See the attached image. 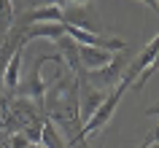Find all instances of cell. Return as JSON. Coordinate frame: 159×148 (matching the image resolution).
<instances>
[{"instance_id":"obj_1","label":"cell","mask_w":159,"mask_h":148,"mask_svg":"<svg viewBox=\"0 0 159 148\" xmlns=\"http://www.w3.org/2000/svg\"><path fill=\"white\" fill-rule=\"evenodd\" d=\"M135 78H138V73L135 70H129L127 67L124 70V75L119 78V83L113 86V89L105 94V100L100 102V108L94 110V116L89 119V121L84 124V129H81V135H84V140L89 137V135H94V132H100V129H105L108 127V121L113 119V113H116V108H119V102H121V97H124V92L129 89L135 83Z\"/></svg>"},{"instance_id":"obj_2","label":"cell","mask_w":159,"mask_h":148,"mask_svg":"<svg viewBox=\"0 0 159 148\" xmlns=\"http://www.w3.org/2000/svg\"><path fill=\"white\" fill-rule=\"evenodd\" d=\"M62 25L67 27H78L84 33H97L102 35L100 30V19L92 11V6H62Z\"/></svg>"},{"instance_id":"obj_3","label":"cell","mask_w":159,"mask_h":148,"mask_svg":"<svg viewBox=\"0 0 159 148\" xmlns=\"http://www.w3.org/2000/svg\"><path fill=\"white\" fill-rule=\"evenodd\" d=\"M127 65H129V49H121L119 54H113L111 57V62L105 67H100V70H92L89 73V78L92 81H100V83H116L121 75H124Z\"/></svg>"},{"instance_id":"obj_4","label":"cell","mask_w":159,"mask_h":148,"mask_svg":"<svg viewBox=\"0 0 159 148\" xmlns=\"http://www.w3.org/2000/svg\"><path fill=\"white\" fill-rule=\"evenodd\" d=\"M111 51H102V49H92V46H78V59H81V67H84V73L89 70H100L111 62Z\"/></svg>"},{"instance_id":"obj_5","label":"cell","mask_w":159,"mask_h":148,"mask_svg":"<svg viewBox=\"0 0 159 148\" xmlns=\"http://www.w3.org/2000/svg\"><path fill=\"white\" fill-rule=\"evenodd\" d=\"M22 57H25V46H19L14 54L6 62V70H3V86L8 92L19 89V75H22Z\"/></svg>"},{"instance_id":"obj_6","label":"cell","mask_w":159,"mask_h":148,"mask_svg":"<svg viewBox=\"0 0 159 148\" xmlns=\"http://www.w3.org/2000/svg\"><path fill=\"white\" fill-rule=\"evenodd\" d=\"M41 143H43V148H70V143L62 137L59 127L51 119H46L43 127H41Z\"/></svg>"},{"instance_id":"obj_7","label":"cell","mask_w":159,"mask_h":148,"mask_svg":"<svg viewBox=\"0 0 159 148\" xmlns=\"http://www.w3.org/2000/svg\"><path fill=\"white\" fill-rule=\"evenodd\" d=\"M14 22V0H0V35L6 38V27Z\"/></svg>"},{"instance_id":"obj_8","label":"cell","mask_w":159,"mask_h":148,"mask_svg":"<svg viewBox=\"0 0 159 148\" xmlns=\"http://www.w3.org/2000/svg\"><path fill=\"white\" fill-rule=\"evenodd\" d=\"M157 73H159V51H157V57H154V62H151V65L146 67V70H143V73L138 75V78H135V83H132V86H135L138 92H140L143 86L148 83V78H151V75H157Z\"/></svg>"},{"instance_id":"obj_9","label":"cell","mask_w":159,"mask_h":148,"mask_svg":"<svg viewBox=\"0 0 159 148\" xmlns=\"http://www.w3.org/2000/svg\"><path fill=\"white\" fill-rule=\"evenodd\" d=\"M140 3H143V6H148L154 14H159V3H157V0H140Z\"/></svg>"},{"instance_id":"obj_10","label":"cell","mask_w":159,"mask_h":148,"mask_svg":"<svg viewBox=\"0 0 159 148\" xmlns=\"http://www.w3.org/2000/svg\"><path fill=\"white\" fill-rule=\"evenodd\" d=\"M89 3H92V0H67L65 6H89Z\"/></svg>"},{"instance_id":"obj_11","label":"cell","mask_w":159,"mask_h":148,"mask_svg":"<svg viewBox=\"0 0 159 148\" xmlns=\"http://www.w3.org/2000/svg\"><path fill=\"white\" fill-rule=\"evenodd\" d=\"M148 143H151V137H148V135H146V140H143V143H140V146H138V148H148Z\"/></svg>"},{"instance_id":"obj_12","label":"cell","mask_w":159,"mask_h":148,"mask_svg":"<svg viewBox=\"0 0 159 148\" xmlns=\"http://www.w3.org/2000/svg\"><path fill=\"white\" fill-rule=\"evenodd\" d=\"M148 116H159V105L157 108H148Z\"/></svg>"},{"instance_id":"obj_13","label":"cell","mask_w":159,"mask_h":148,"mask_svg":"<svg viewBox=\"0 0 159 148\" xmlns=\"http://www.w3.org/2000/svg\"><path fill=\"white\" fill-rule=\"evenodd\" d=\"M27 148H43V146H41V143H30Z\"/></svg>"},{"instance_id":"obj_14","label":"cell","mask_w":159,"mask_h":148,"mask_svg":"<svg viewBox=\"0 0 159 148\" xmlns=\"http://www.w3.org/2000/svg\"><path fill=\"white\" fill-rule=\"evenodd\" d=\"M148 148H159V143H148Z\"/></svg>"},{"instance_id":"obj_15","label":"cell","mask_w":159,"mask_h":148,"mask_svg":"<svg viewBox=\"0 0 159 148\" xmlns=\"http://www.w3.org/2000/svg\"><path fill=\"white\" fill-rule=\"evenodd\" d=\"M157 3H159V0H157Z\"/></svg>"}]
</instances>
